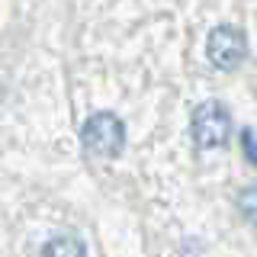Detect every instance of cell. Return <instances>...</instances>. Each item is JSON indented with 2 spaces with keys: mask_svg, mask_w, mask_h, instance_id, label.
<instances>
[{
  "mask_svg": "<svg viewBox=\"0 0 257 257\" xmlns=\"http://www.w3.org/2000/svg\"><path fill=\"white\" fill-rule=\"evenodd\" d=\"M80 142L96 158H119L125 145V125L116 112H93L80 128Z\"/></svg>",
  "mask_w": 257,
  "mask_h": 257,
  "instance_id": "obj_1",
  "label": "cell"
},
{
  "mask_svg": "<svg viewBox=\"0 0 257 257\" xmlns=\"http://www.w3.org/2000/svg\"><path fill=\"white\" fill-rule=\"evenodd\" d=\"M42 257H87L84 244L71 235H61V238H52L48 244L42 247Z\"/></svg>",
  "mask_w": 257,
  "mask_h": 257,
  "instance_id": "obj_4",
  "label": "cell"
},
{
  "mask_svg": "<svg viewBox=\"0 0 257 257\" xmlns=\"http://www.w3.org/2000/svg\"><path fill=\"white\" fill-rule=\"evenodd\" d=\"M238 209H241V215H244L247 222L257 225V187H247L244 193H241V196H238Z\"/></svg>",
  "mask_w": 257,
  "mask_h": 257,
  "instance_id": "obj_5",
  "label": "cell"
},
{
  "mask_svg": "<svg viewBox=\"0 0 257 257\" xmlns=\"http://www.w3.org/2000/svg\"><path fill=\"white\" fill-rule=\"evenodd\" d=\"M193 142L199 148H222L231 139V116L219 100H206L193 109Z\"/></svg>",
  "mask_w": 257,
  "mask_h": 257,
  "instance_id": "obj_2",
  "label": "cell"
},
{
  "mask_svg": "<svg viewBox=\"0 0 257 257\" xmlns=\"http://www.w3.org/2000/svg\"><path fill=\"white\" fill-rule=\"evenodd\" d=\"M241 145H244L247 161H251V164H257V135L251 132V128H244V132H241Z\"/></svg>",
  "mask_w": 257,
  "mask_h": 257,
  "instance_id": "obj_6",
  "label": "cell"
},
{
  "mask_svg": "<svg viewBox=\"0 0 257 257\" xmlns=\"http://www.w3.org/2000/svg\"><path fill=\"white\" fill-rule=\"evenodd\" d=\"M206 55L219 71H235L247 58V39L238 26H215L206 39Z\"/></svg>",
  "mask_w": 257,
  "mask_h": 257,
  "instance_id": "obj_3",
  "label": "cell"
}]
</instances>
